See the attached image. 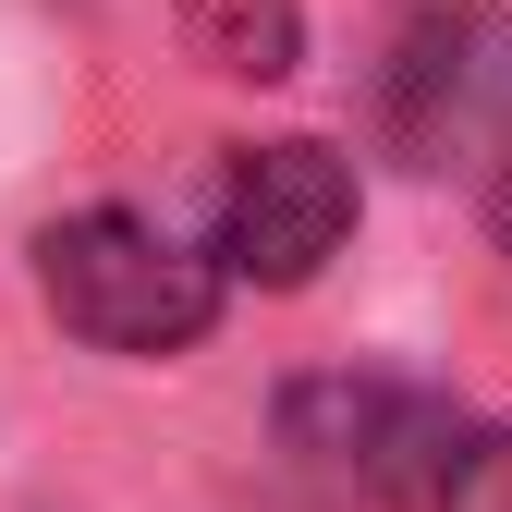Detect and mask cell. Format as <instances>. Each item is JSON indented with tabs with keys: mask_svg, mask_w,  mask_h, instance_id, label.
Segmentation results:
<instances>
[{
	"mask_svg": "<svg viewBox=\"0 0 512 512\" xmlns=\"http://www.w3.org/2000/svg\"><path fill=\"white\" fill-rule=\"evenodd\" d=\"M37 293L86 354H183L220 317V269L135 208H74L37 232Z\"/></svg>",
	"mask_w": 512,
	"mask_h": 512,
	"instance_id": "6da1fadb",
	"label": "cell"
},
{
	"mask_svg": "<svg viewBox=\"0 0 512 512\" xmlns=\"http://www.w3.org/2000/svg\"><path fill=\"white\" fill-rule=\"evenodd\" d=\"M391 147L415 171H512V13H427L403 37Z\"/></svg>",
	"mask_w": 512,
	"mask_h": 512,
	"instance_id": "7a4b0ae2",
	"label": "cell"
},
{
	"mask_svg": "<svg viewBox=\"0 0 512 512\" xmlns=\"http://www.w3.org/2000/svg\"><path fill=\"white\" fill-rule=\"evenodd\" d=\"M354 232V159L317 147V135H281V147H244L232 183H220V281H256V293H293L342 256Z\"/></svg>",
	"mask_w": 512,
	"mask_h": 512,
	"instance_id": "3957f363",
	"label": "cell"
},
{
	"mask_svg": "<svg viewBox=\"0 0 512 512\" xmlns=\"http://www.w3.org/2000/svg\"><path fill=\"white\" fill-rule=\"evenodd\" d=\"M452 427L464 415L439 391H403V378H305L281 403V439L366 500H427V464L452 452Z\"/></svg>",
	"mask_w": 512,
	"mask_h": 512,
	"instance_id": "277c9868",
	"label": "cell"
},
{
	"mask_svg": "<svg viewBox=\"0 0 512 512\" xmlns=\"http://www.w3.org/2000/svg\"><path fill=\"white\" fill-rule=\"evenodd\" d=\"M196 49L220 74H293V0H208Z\"/></svg>",
	"mask_w": 512,
	"mask_h": 512,
	"instance_id": "5b68a950",
	"label": "cell"
},
{
	"mask_svg": "<svg viewBox=\"0 0 512 512\" xmlns=\"http://www.w3.org/2000/svg\"><path fill=\"white\" fill-rule=\"evenodd\" d=\"M427 512H512V427H452L427 464Z\"/></svg>",
	"mask_w": 512,
	"mask_h": 512,
	"instance_id": "8992f818",
	"label": "cell"
},
{
	"mask_svg": "<svg viewBox=\"0 0 512 512\" xmlns=\"http://www.w3.org/2000/svg\"><path fill=\"white\" fill-rule=\"evenodd\" d=\"M488 208H500V244H512V171H500V196H488Z\"/></svg>",
	"mask_w": 512,
	"mask_h": 512,
	"instance_id": "52a82bcc",
	"label": "cell"
}]
</instances>
